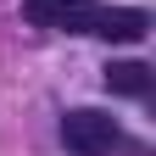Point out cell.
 I'll return each mask as SVG.
<instances>
[{
	"instance_id": "6da1fadb",
	"label": "cell",
	"mask_w": 156,
	"mask_h": 156,
	"mask_svg": "<svg viewBox=\"0 0 156 156\" xmlns=\"http://www.w3.org/2000/svg\"><path fill=\"white\" fill-rule=\"evenodd\" d=\"M101 11L95 0H23V17L34 28H56V34H95L101 28Z\"/></svg>"
},
{
	"instance_id": "7a4b0ae2",
	"label": "cell",
	"mask_w": 156,
	"mask_h": 156,
	"mask_svg": "<svg viewBox=\"0 0 156 156\" xmlns=\"http://www.w3.org/2000/svg\"><path fill=\"white\" fill-rule=\"evenodd\" d=\"M117 140H123V134H117V123L106 112H67L62 117V145L67 151H78V156H112L117 151Z\"/></svg>"
},
{
	"instance_id": "3957f363",
	"label": "cell",
	"mask_w": 156,
	"mask_h": 156,
	"mask_svg": "<svg viewBox=\"0 0 156 156\" xmlns=\"http://www.w3.org/2000/svg\"><path fill=\"white\" fill-rule=\"evenodd\" d=\"M95 34H101V39H117V45H134V39L151 34V17H145L140 6H106Z\"/></svg>"
},
{
	"instance_id": "277c9868",
	"label": "cell",
	"mask_w": 156,
	"mask_h": 156,
	"mask_svg": "<svg viewBox=\"0 0 156 156\" xmlns=\"http://www.w3.org/2000/svg\"><path fill=\"white\" fill-rule=\"evenodd\" d=\"M151 84L156 78H151L145 62H112L106 67V89L112 95H134V101H140V95H151Z\"/></svg>"
}]
</instances>
